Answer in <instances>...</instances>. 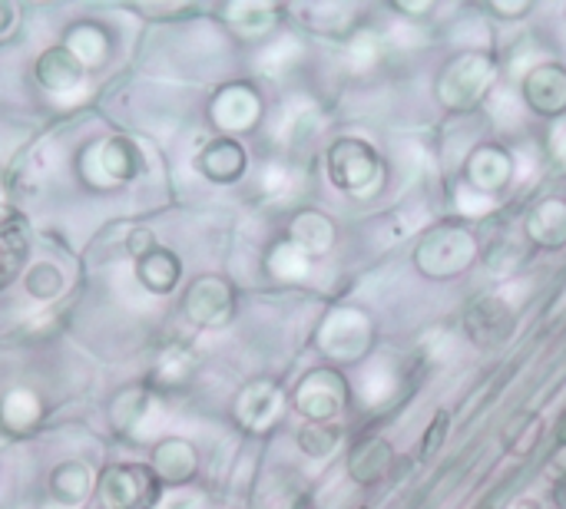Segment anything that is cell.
Wrapping results in <instances>:
<instances>
[{"label":"cell","instance_id":"cell-40","mask_svg":"<svg viewBox=\"0 0 566 509\" xmlns=\"http://www.w3.org/2000/svg\"><path fill=\"white\" fill-rule=\"evenodd\" d=\"M292 509H312V500H295V507Z\"/></svg>","mask_w":566,"mask_h":509},{"label":"cell","instance_id":"cell-9","mask_svg":"<svg viewBox=\"0 0 566 509\" xmlns=\"http://www.w3.org/2000/svg\"><path fill=\"white\" fill-rule=\"evenodd\" d=\"M186 315H189V321H196L202 328L229 325L232 315H235V291H232V285L216 278V275L196 278L192 288L186 291Z\"/></svg>","mask_w":566,"mask_h":509},{"label":"cell","instance_id":"cell-3","mask_svg":"<svg viewBox=\"0 0 566 509\" xmlns=\"http://www.w3.org/2000/svg\"><path fill=\"white\" fill-rule=\"evenodd\" d=\"M481 255L478 238L454 222H441L434 229H428L415 248V268L434 282H448L464 275Z\"/></svg>","mask_w":566,"mask_h":509},{"label":"cell","instance_id":"cell-11","mask_svg":"<svg viewBox=\"0 0 566 509\" xmlns=\"http://www.w3.org/2000/svg\"><path fill=\"white\" fill-rule=\"evenodd\" d=\"M395 447L378 437V434H365L352 444L348 450V477L358 487H378L391 477L395 470Z\"/></svg>","mask_w":566,"mask_h":509},{"label":"cell","instance_id":"cell-8","mask_svg":"<svg viewBox=\"0 0 566 509\" xmlns=\"http://www.w3.org/2000/svg\"><path fill=\"white\" fill-rule=\"evenodd\" d=\"M514 172H517V162H514L511 149H504L497 142H481L464 162V189H471L484 199H494L497 192H504L514 182Z\"/></svg>","mask_w":566,"mask_h":509},{"label":"cell","instance_id":"cell-26","mask_svg":"<svg viewBox=\"0 0 566 509\" xmlns=\"http://www.w3.org/2000/svg\"><path fill=\"white\" fill-rule=\"evenodd\" d=\"M275 17H279V10L269 7V3H235V7H229V20L242 33H265V30L275 26Z\"/></svg>","mask_w":566,"mask_h":509},{"label":"cell","instance_id":"cell-37","mask_svg":"<svg viewBox=\"0 0 566 509\" xmlns=\"http://www.w3.org/2000/svg\"><path fill=\"white\" fill-rule=\"evenodd\" d=\"M554 444L566 447V411L557 417V424H554Z\"/></svg>","mask_w":566,"mask_h":509},{"label":"cell","instance_id":"cell-36","mask_svg":"<svg viewBox=\"0 0 566 509\" xmlns=\"http://www.w3.org/2000/svg\"><path fill=\"white\" fill-rule=\"evenodd\" d=\"M551 500H554V507L566 509V470L554 480V487H551Z\"/></svg>","mask_w":566,"mask_h":509},{"label":"cell","instance_id":"cell-7","mask_svg":"<svg viewBox=\"0 0 566 509\" xmlns=\"http://www.w3.org/2000/svg\"><path fill=\"white\" fill-rule=\"evenodd\" d=\"M514 331H517V311L497 295L478 298L464 315V335L471 338V344L484 351L504 348L514 338Z\"/></svg>","mask_w":566,"mask_h":509},{"label":"cell","instance_id":"cell-17","mask_svg":"<svg viewBox=\"0 0 566 509\" xmlns=\"http://www.w3.org/2000/svg\"><path fill=\"white\" fill-rule=\"evenodd\" d=\"M199 169L212 182H235L245 172V149L232 136H219L199 152Z\"/></svg>","mask_w":566,"mask_h":509},{"label":"cell","instance_id":"cell-42","mask_svg":"<svg viewBox=\"0 0 566 509\" xmlns=\"http://www.w3.org/2000/svg\"><path fill=\"white\" fill-rule=\"evenodd\" d=\"M176 509H179V507H176Z\"/></svg>","mask_w":566,"mask_h":509},{"label":"cell","instance_id":"cell-35","mask_svg":"<svg viewBox=\"0 0 566 509\" xmlns=\"http://www.w3.org/2000/svg\"><path fill=\"white\" fill-rule=\"evenodd\" d=\"M551 152H554V159L566 166V129H554V136H551Z\"/></svg>","mask_w":566,"mask_h":509},{"label":"cell","instance_id":"cell-19","mask_svg":"<svg viewBox=\"0 0 566 509\" xmlns=\"http://www.w3.org/2000/svg\"><path fill=\"white\" fill-rule=\"evenodd\" d=\"M196 450L186 441H163L153 450V470L166 484H186L196 474Z\"/></svg>","mask_w":566,"mask_h":509},{"label":"cell","instance_id":"cell-33","mask_svg":"<svg viewBox=\"0 0 566 509\" xmlns=\"http://www.w3.org/2000/svg\"><path fill=\"white\" fill-rule=\"evenodd\" d=\"M153 248H156V242H153V235H149L146 229H136V232L129 235V252H133L136 258L149 255Z\"/></svg>","mask_w":566,"mask_h":509},{"label":"cell","instance_id":"cell-29","mask_svg":"<svg viewBox=\"0 0 566 509\" xmlns=\"http://www.w3.org/2000/svg\"><path fill=\"white\" fill-rule=\"evenodd\" d=\"M269 265H272V272H275L279 278L295 282V278H302V275L308 272V255H305V252H298V248L285 238L282 245H275V252H272Z\"/></svg>","mask_w":566,"mask_h":509},{"label":"cell","instance_id":"cell-24","mask_svg":"<svg viewBox=\"0 0 566 509\" xmlns=\"http://www.w3.org/2000/svg\"><path fill=\"white\" fill-rule=\"evenodd\" d=\"M40 414H43V407H40V401L30 391H10L0 401V421L10 431H30L40 421Z\"/></svg>","mask_w":566,"mask_h":509},{"label":"cell","instance_id":"cell-6","mask_svg":"<svg viewBox=\"0 0 566 509\" xmlns=\"http://www.w3.org/2000/svg\"><path fill=\"white\" fill-rule=\"evenodd\" d=\"M99 500L106 509H149L159 500V477L143 464L109 467L99 477Z\"/></svg>","mask_w":566,"mask_h":509},{"label":"cell","instance_id":"cell-5","mask_svg":"<svg viewBox=\"0 0 566 509\" xmlns=\"http://www.w3.org/2000/svg\"><path fill=\"white\" fill-rule=\"evenodd\" d=\"M375 344V325L358 308H335L318 328V348L335 364L361 361Z\"/></svg>","mask_w":566,"mask_h":509},{"label":"cell","instance_id":"cell-34","mask_svg":"<svg viewBox=\"0 0 566 509\" xmlns=\"http://www.w3.org/2000/svg\"><path fill=\"white\" fill-rule=\"evenodd\" d=\"M534 10V3L531 0H521V3H488V13H497V17H524V13H531Z\"/></svg>","mask_w":566,"mask_h":509},{"label":"cell","instance_id":"cell-39","mask_svg":"<svg viewBox=\"0 0 566 509\" xmlns=\"http://www.w3.org/2000/svg\"><path fill=\"white\" fill-rule=\"evenodd\" d=\"M511 509H544V507H541L537 500H517Z\"/></svg>","mask_w":566,"mask_h":509},{"label":"cell","instance_id":"cell-28","mask_svg":"<svg viewBox=\"0 0 566 509\" xmlns=\"http://www.w3.org/2000/svg\"><path fill=\"white\" fill-rule=\"evenodd\" d=\"M527 258H531V252H527L524 245H514V242H497V245H491V248L484 252V262H488V268H491L494 275H511V272H517Z\"/></svg>","mask_w":566,"mask_h":509},{"label":"cell","instance_id":"cell-25","mask_svg":"<svg viewBox=\"0 0 566 509\" xmlns=\"http://www.w3.org/2000/svg\"><path fill=\"white\" fill-rule=\"evenodd\" d=\"M338 444H342V427L338 424H305L298 431V447H302L305 457H315V460L332 457L338 450Z\"/></svg>","mask_w":566,"mask_h":509},{"label":"cell","instance_id":"cell-12","mask_svg":"<svg viewBox=\"0 0 566 509\" xmlns=\"http://www.w3.org/2000/svg\"><path fill=\"white\" fill-rule=\"evenodd\" d=\"M524 235L541 252L566 248V199H560V195L541 199L524 219Z\"/></svg>","mask_w":566,"mask_h":509},{"label":"cell","instance_id":"cell-21","mask_svg":"<svg viewBox=\"0 0 566 509\" xmlns=\"http://www.w3.org/2000/svg\"><path fill=\"white\" fill-rule=\"evenodd\" d=\"M136 272H139V282H143L153 295H169V291L176 288L182 268H179V258H176L172 252L153 248L149 255L139 258Z\"/></svg>","mask_w":566,"mask_h":509},{"label":"cell","instance_id":"cell-2","mask_svg":"<svg viewBox=\"0 0 566 509\" xmlns=\"http://www.w3.org/2000/svg\"><path fill=\"white\" fill-rule=\"evenodd\" d=\"M497 83V60L491 53H458L444 63L434 83V96L451 113L478 109Z\"/></svg>","mask_w":566,"mask_h":509},{"label":"cell","instance_id":"cell-41","mask_svg":"<svg viewBox=\"0 0 566 509\" xmlns=\"http://www.w3.org/2000/svg\"><path fill=\"white\" fill-rule=\"evenodd\" d=\"M361 509H371V507H361Z\"/></svg>","mask_w":566,"mask_h":509},{"label":"cell","instance_id":"cell-32","mask_svg":"<svg viewBox=\"0 0 566 509\" xmlns=\"http://www.w3.org/2000/svg\"><path fill=\"white\" fill-rule=\"evenodd\" d=\"M189 354L186 351H169L166 358H163V364H159V378L163 381H182L186 378V371H189Z\"/></svg>","mask_w":566,"mask_h":509},{"label":"cell","instance_id":"cell-27","mask_svg":"<svg viewBox=\"0 0 566 509\" xmlns=\"http://www.w3.org/2000/svg\"><path fill=\"white\" fill-rule=\"evenodd\" d=\"M66 50L80 60V63H99L106 53V40L96 26H76L66 36Z\"/></svg>","mask_w":566,"mask_h":509},{"label":"cell","instance_id":"cell-20","mask_svg":"<svg viewBox=\"0 0 566 509\" xmlns=\"http://www.w3.org/2000/svg\"><path fill=\"white\" fill-rule=\"evenodd\" d=\"M501 444L511 457H531L544 444V417L537 411H521L507 421Z\"/></svg>","mask_w":566,"mask_h":509},{"label":"cell","instance_id":"cell-18","mask_svg":"<svg viewBox=\"0 0 566 509\" xmlns=\"http://www.w3.org/2000/svg\"><path fill=\"white\" fill-rule=\"evenodd\" d=\"M36 76H40V83H43L46 89L66 93V89H73V86L80 83L83 63H80L66 46H53V50H46V53L36 60Z\"/></svg>","mask_w":566,"mask_h":509},{"label":"cell","instance_id":"cell-15","mask_svg":"<svg viewBox=\"0 0 566 509\" xmlns=\"http://www.w3.org/2000/svg\"><path fill=\"white\" fill-rule=\"evenodd\" d=\"M335 238H338L335 222H332L325 212H315V209L298 212V215L292 219V225H289V242H292L298 252H305L308 258L325 255V252L335 245Z\"/></svg>","mask_w":566,"mask_h":509},{"label":"cell","instance_id":"cell-14","mask_svg":"<svg viewBox=\"0 0 566 509\" xmlns=\"http://www.w3.org/2000/svg\"><path fill=\"white\" fill-rule=\"evenodd\" d=\"M259 113H262V103H259L255 89L245 86V83H232V86H226V89L212 99V123H216L222 132L252 129V126L259 123Z\"/></svg>","mask_w":566,"mask_h":509},{"label":"cell","instance_id":"cell-1","mask_svg":"<svg viewBox=\"0 0 566 509\" xmlns=\"http://www.w3.org/2000/svg\"><path fill=\"white\" fill-rule=\"evenodd\" d=\"M328 166V179L338 192L352 195V199H371L385 189L388 169L385 159L378 156V149L358 136H342L328 146L325 156Z\"/></svg>","mask_w":566,"mask_h":509},{"label":"cell","instance_id":"cell-31","mask_svg":"<svg viewBox=\"0 0 566 509\" xmlns=\"http://www.w3.org/2000/svg\"><path fill=\"white\" fill-rule=\"evenodd\" d=\"M448 434H451V414H448V411H438V414L431 417V424L424 427V434H421V457H424V460H434V457L444 450Z\"/></svg>","mask_w":566,"mask_h":509},{"label":"cell","instance_id":"cell-22","mask_svg":"<svg viewBox=\"0 0 566 509\" xmlns=\"http://www.w3.org/2000/svg\"><path fill=\"white\" fill-rule=\"evenodd\" d=\"M96 162H99V169H103L106 179L123 182V179L136 176V169H139V152H136V146H133L129 139H109L106 146L96 149Z\"/></svg>","mask_w":566,"mask_h":509},{"label":"cell","instance_id":"cell-30","mask_svg":"<svg viewBox=\"0 0 566 509\" xmlns=\"http://www.w3.org/2000/svg\"><path fill=\"white\" fill-rule=\"evenodd\" d=\"M27 291L33 298H56L63 291V275L53 265H46V262L43 265H33L27 272Z\"/></svg>","mask_w":566,"mask_h":509},{"label":"cell","instance_id":"cell-13","mask_svg":"<svg viewBox=\"0 0 566 509\" xmlns=\"http://www.w3.org/2000/svg\"><path fill=\"white\" fill-rule=\"evenodd\" d=\"M282 411H285V397L279 391V384H272V381H252L235 397V417L249 431H269L282 417Z\"/></svg>","mask_w":566,"mask_h":509},{"label":"cell","instance_id":"cell-23","mask_svg":"<svg viewBox=\"0 0 566 509\" xmlns=\"http://www.w3.org/2000/svg\"><path fill=\"white\" fill-rule=\"evenodd\" d=\"M50 490L60 500V507H73L90 494V470L76 460H66L50 474Z\"/></svg>","mask_w":566,"mask_h":509},{"label":"cell","instance_id":"cell-38","mask_svg":"<svg viewBox=\"0 0 566 509\" xmlns=\"http://www.w3.org/2000/svg\"><path fill=\"white\" fill-rule=\"evenodd\" d=\"M10 17H13V10H10L7 3H0V33H3L7 26H10Z\"/></svg>","mask_w":566,"mask_h":509},{"label":"cell","instance_id":"cell-16","mask_svg":"<svg viewBox=\"0 0 566 509\" xmlns=\"http://www.w3.org/2000/svg\"><path fill=\"white\" fill-rule=\"evenodd\" d=\"M27 258V222L20 212L0 205V288L17 278Z\"/></svg>","mask_w":566,"mask_h":509},{"label":"cell","instance_id":"cell-10","mask_svg":"<svg viewBox=\"0 0 566 509\" xmlns=\"http://www.w3.org/2000/svg\"><path fill=\"white\" fill-rule=\"evenodd\" d=\"M521 96L531 113L541 119H560L566 116V66L564 63H537L524 83Z\"/></svg>","mask_w":566,"mask_h":509},{"label":"cell","instance_id":"cell-4","mask_svg":"<svg viewBox=\"0 0 566 509\" xmlns=\"http://www.w3.org/2000/svg\"><path fill=\"white\" fill-rule=\"evenodd\" d=\"M352 401V384L338 368H315L308 371L292 394L295 411L308 421V424H332L338 414H345Z\"/></svg>","mask_w":566,"mask_h":509}]
</instances>
